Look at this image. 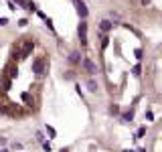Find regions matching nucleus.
<instances>
[{
	"label": "nucleus",
	"mask_w": 162,
	"mask_h": 152,
	"mask_svg": "<svg viewBox=\"0 0 162 152\" xmlns=\"http://www.w3.org/2000/svg\"><path fill=\"white\" fill-rule=\"evenodd\" d=\"M49 71L47 67V61H45V57H37V59L33 61V73H37L39 77H45Z\"/></svg>",
	"instance_id": "nucleus-1"
},
{
	"label": "nucleus",
	"mask_w": 162,
	"mask_h": 152,
	"mask_svg": "<svg viewBox=\"0 0 162 152\" xmlns=\"http://www.w3.org/2000/svg\"><path fill=\"white\" fill-rule=\"evenodd\" d=\"M33 49H34V41L33 39H24L22 45H20V59H27L28 55L33 53Z\"/></svg>",
	"instance_id": "nucleus-2"
},
{
	"label": "nucleus",
	"mask_w": 162,
	"mask_h": 152,
	"mask_svg": "<svg viewBox=\"0 0 162 152\" xmlns=\"http://www.w3.org/2000/svg\"><path fill=\"white\" fill-rule=\"evenodd\" d=\"M77 33H79V43H81V47H87V22H85V20H81V22H79Z\"/></svg>",
	"instance_id": "nucleus-3"
},
{
	"label": "nucleus",
	"mask_w": 162,
	"mask_h": 152,
	"mask_svg": "<svg viewBox=\"0 0 162 152\" xmlns=\"http://www.w3.org/2000/svg\"><path fill=\"white\" fill-rule=\"evenodd\" d=\"M4 71H6V75L10 79H16V77H18V65H16L14 61H10V63L4 67Z\"/></svg>",
	"instance_id": "nucleus-4"
},
{
	"label": "nucleus",
	"mask_w": 162,
	"mask_h": 152,
	"mask_svg": "<svg viewBox=\"0 0 162 152\" xmlns=\"http://www.w3.org/2000/svg\"><path fill=\"white\" fill-rule=\"evenodd\" d=\"M81 65H83V69H85V71H87L89 75H95V73H97V65H95V63H93L91 59H87V57L81 61Z\"/></svg>",
	"instance_id": "nucleus-5"
},
{
	"label": "nucleus",
	"mask_w": 162,
	"mask_h": 152,
	"mask_svg": "<svg viewBox=\"0 0 162 152\" xmlns=\"http://www.w3.org/2000/svg\"><path fill=\"white\" fill-rule=\"evenodd\" d=\"M75 8H77V14H79V16H81V18H83V20L87 18L89 10H87V4H85L83 0H77V2H75Z\"/></svg>",
	"instance_id": "nucleus-6"
},
{
	"label": "nucleus",
	"mask_w": 162,
	"mask_h": 152,
	"mask_svg": "<svg viewBox=\"0 0 162 152\" xmlns=\"http://www.w3.org/2000/svg\"><path fill=\"white\" fill-rule=\"evenodd\" d=\"M0 85H2V93H6L8 89H10V85H12V79L8 77L6 73H2V79H0Z\"/></svg>",
	"instance_id": "nucleus-7"
},
{
	"label": "nucleus",
	"mask_w": 162,
	"mask_h": 152,
	"mask_svg": "<svg viewBox=\"0 0 162 152\" xmlns=\"http://www.w3.org/2000/svg\"><path fill=\"white\" fill-rule=\"evenodd\" d=\"M112 28H114V22H112V20L105 18V20H101V22H99V31H101L103 35H108Z\"/></svg>",
	"instance_id": "nucleus-8"
},
{
	"label": "nucleus",
	"mask_w": 162,
	"mask_h": 152,
	"mask_svg": "<svg viewBox=\"0 0 162 152\" xmlns=\"http://www.w3.org/2000/svg\"><path fill=\"white\" fill-rule=\"evenodd\" d=\"M81 53L79 51H73V53L69 55V63H71V65H81Z\"/></svg>",
	"instance_id": "nucleus-9"
},
{
	"label": "nucleus",
	"mask_w": 162,
	"mask_h": 152,
	"mask_svg": "<svg viewBox=\"0 0 162 152\" xmlns=\"http://www.w3.org/2000/svg\"><path fill=\"white\" fill-rule=\"evenodd\" d=\"M87 89L91 93H97V81H95V79H89L87 81Z\"/></svg>",
	"instance_id": "nucleus-10"
},
{
	"label": "nucleus",
	"mask_w": 162,
	"mask_h": 152,
	"mask_svg": "<svg viewBox=\"0 0 162 152\" xmlns=\"http://www.w3.org/2000/svg\"><path fill=\"white\" fill-rule=\"evenodd\" d=\"M122 120H124V122H132V120H134V112H132V110H130V112H126V114H122Z\"/></svg>",
	"instance_id": "nucleus-11"
},
{
	"label": "nucleus",
	"mask_w": 162,
	"mask_h": 152,
	"mask_svg": "<svg viewBox=\"0 0 162 152\" xmlns=\"http://www.w3.org/2000/svg\"><path fill=\"white\" fill-rule=\"evenodd\" d=\"M27 10L28 12H37V4H34L33 0H27Z\"/></svg>",
	"instance_id": "nucleus-12"
},
{
	"label": "nucleus",
	"mask_w": 162,
	"mask_h": 152,
	"mask_svg": "<svg viewBox=\"0 0 162 152\" xmlns=\"http://www.w3.org/2000/svg\"><path fill=\"white\" fill-rule=\"evenodd\" d=\"M109 45V37L108 35H101V49H108Z\"/></svg>",
	"instance_id": "nucleus-13"
},
{
	"label": "nucleus",
	"mask_w": 162,
	"mask_h": 152,
	"mask_svg": "<svg viewBox=\"0 0 162 152\" xmlns=\"http://www.w3.org/2000/svg\"><path fill=\"white\" fill-rule=\"evenodd\" d=\"M22 101H27L28 106H33V99H31V93H28V91L22 93Z\"/></svg>",
	"instance_id": "nucleus-14"
},
{
	"label": "nucleus",
	"mask_w": 162,
	"mask_h": 152,
	"mask_svg": "<svg viewBox=\"0 0 162 152\" xmlns=\"http://www.w3.org/2000/svg\"><path fill=\"white\" fill-rule=\"evenodd\" d=\"M109 114H120V106H115V104H112V106H109Z\"/></svg>",
	"instance_id": "nucleus-15"
},
{
	"label": "nucleus",
	"mask_w": 162,
	"mask_h": 152,
	"mask_svg": "<svg viewBox=\"0 0 162 152\" xmlns=\"http://www.w3.org/2000/svg\"><path fill=\"white\" fill-rule=\"evenodd\" d=\"M45 25L49 27V31H51V33H55V27H53V20H51V18H45Z\"/></svg>",
	"instance_id": "nucleus-16"
},
{
	"label": "nucleus",
	"mask_w": 162,
	"mask_h": 152,
	"mask_svg": "<svg viewBox=\"0 0 162 152\" xmlns=\"http://www.w3.org/2000/svg\"><path fill=\"white\" fill-rule=\"evenodd\" d=\"M14 4H18V6H22V8H27V0H12Z\"/></svg>",
	"instance_id": "nucleus-17"
},
{
	"label": "nucleus",
	"mask_w": 162,
	"mask_h": 152,
	"mask_svg": "<svg viewBox=\"0 0 162 152\" xmlns=\"http://www.w3.org/2000/svg\"><path fill=\"white\" fill-rule=\"evenodd\" d=\"M144 134H146V126H142L140 130H138V136H136V138H142V136H144Z\"/></svg>",
	"instance_id": "nucleus-18"
},
{
	"label": "nucleus",
	"mask_w": 162,
	"mask_h": 152,
	"mask_svg": "<svg viewBox=\"0 0 162 152\" xmlns=\"http://www.w3.org/2000/svg\"><path fill=\"white\" fill-rule=\"evenodd\" d=\"M47 132L51 134V138H55V128H53V126H47Z\"/></svg>",
	"instance_id": "nucleus-19"
},
{
	"label": "nucleus",
	"mask_w": 162,
	"mask_h": 152,
	"mask_svg": "<svg viewBox=\"0 0 162 152\" xmlns=\"http://www.w3.org/2000/svg\"><path fill=\"white\" fill-rule=\"evenodd\" d=\"M132 73H134L136 77H138V75H140V73H142V69H140V65H136V67H134V71H132Z\"/></svg>",
	"instance_id": "nucleus-20"
},
{
	"label": "nucleus",
	"mask_w": 162,
	"mask_h": 152,
	"mask_svg": "<svg viewBox=\"0 0 162 152\" xmlns=\"http://www.w3.org/2000/svg\"><path fill=\"white\" fill-rule=\"evenodd\" d=\"M134 55H136V59H142V49H136Z\"/></svg>",
	"instance_id": "nucleus-21"
},
{
	"label": "nucleus",
	"mask_w": 162,
	"mask_h": 152,
	"mask_svg": "<svg viewBox=\"0 0 162 152\" xmlns=\"http://www.w3.org/2000/svg\"><path fill=\"white\" fill-rule=\"evenodd\" d=\"M18 25H20V27H27L28 20H27V18H20V20H18Z\"/></svg>",
	"instance_id": "nucleus-22"
},
{
	"label": "nucleus",
	"mask_w": 162,
	"mask_h": 152,
	"mask_svg": "<svg viewBox=\"0 0 162 152\" xmlns=\"http://www.w3.org/2000/svg\"><path fill=\"white\" fill-rule=\"evenodd\" d=\"M146 120H150V122H152V120H154V114H152V112H146Z\"/></svg>",
	"instance_id": "nucleus-23"
},
{
	"label": "nucleus",
	"mask_w": 162,
	"mask_h": 152,
	"mask_svg": "<svg viewBox=\"0 0 162 152\" xmlns=\"http://www.w3.org/2000/svg\"><path fill=\"white\" fill-rule=\"evenodd\" d=\"M43 148H45L47 152H51V144H49V142H43Z\"/></svg>",
	"instance_id": "nucleus-24"
},
{
	"label": "nucleus",
	"mask_w": 162,
	"mask_h": 152,
	"mask_svg": "<svg viewBox=\"0 0 162 152\" xmlns=\"http://www.w3.org/2000/svg\"><path fill=\"white\" fill-rule=\"evenodd\" d=\"M73 77H75V73H71V71L65 73V79H73Z\"/></svg>",
	"instance_id": "nucleus-25"
},
{
	"label": "nucleus",
	"mask_w": 162,
	"mask_h": 152,
	"mask_svg": "<svg viewBox=\"0 0 162 152\" xmlns=\"http://www.w3.org/2000/svg\"><path fill=\"white\" fill-rule=\"evenodd\" d=\"M8 25V18H0V27H6Z\"/></svg>",
	"instance_id": "nucleus-26"
},
{
	"label": "nucleus",
	"mask_w": 162,
	"mask_h": 152,
	"mask_svg": "<svg viewBox=\"0 0 162 152\" xmlns=\"http://www.w3.org/2000/svg\"><path fill=\"white\" fill-rule=\"evenodd\" d=\"M140 2L144 4V6H148V4H150V0H140Z\"/></svg>",
	"instance_id": "nucleus-27"
},
{
	"label": "nucleus",
	"mask_w": 162,
	"mask_h": 152,
	"mask_svg": "<svg viewBox=\"0 0 162 152\" xmlns=\"http://www.w3.org/2000/svg\"><path fill=\"white\" fill-rule=\"evenodd\" d=\"M0 152H8V150H6V148H2V150H0Z\"/></svg>",
	"instance_id": "nucleus-28"
},
{
	"label": "nucleus",
	"mask_w": 162,
	"mask_h": 152,
	"mask_svg": "<svg viewBox=\"0 0 162 152\" xmlns=\"http://www.w3.org/2000/svg\"><path fill=\"white\" fill-rule=\"evenodd\" d=\"M61 152H67V148H63V150H61Z\"/></svg>",
	"instance_id": "nucleus-29"
},
{
	"label": "nucleus",
	"mask_w": 162,
	"mask_h": 152,
	"mask_svg": "<svg viewBox=\"0 0 162 152\" xmlns=\"http://www.w3.org/2000/svg\"><path fill=\"white\" fill-rule=\"evenodd\" d=\"M124 152H134V150H124Z\"/></svg>",
	"instance_id": "nucleus-30"
},
{
	"label": "nucleus",
	"mask_w": 162,
	"mask_h": 152,
	"mask_svg": "<svg viewBox=\"0 0 162 152\" xmlns=\"http://www.w3.org/2000/svg\"><path fill=\"white\" fill-rule=\"evenodd\" d=\"M73 2H77V0H73Z\"/></svg>",
	"instance_id": "nucleus-31"
}]
</instances>
